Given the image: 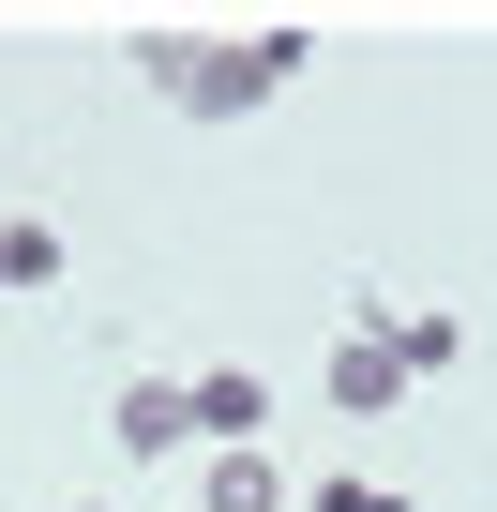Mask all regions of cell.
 <instances>
[{
    "label": "cell",
    "mask_w": 497,
    "mask_h": 512,
    "mask_svg": "<svg viewBox=\"0 0 497 512\" xmlns=\"http://www.w3.org/2000/svg\"><path fill=\"white\" fill-rule=\"evenodd\" d=\"M317 61V31H196V76H181V106L196 121H257L287 76Z\"/></svg>",
    "instance_id": "obj_1"
},
{
    "label": "cell",
    "mask_w": 497,
    "mask_h": 512,
    "mask_svg": "<svg viewBox=\"0 0 497 512\" xmlns=\"http://www.w3.org/2000/svg\"><path fill=\"white\" fill-rule=\"evenodd\" d=\"M377 317H392V302L362 287V317L332 332V407H347V422H392V407H407V362H392V332H377Z\"/></svg>",
    "instance_id": "obj_2"
},
{
    "label": "cell",
    "mask_w": 497,
    "mask_h": 512,
    "mask_svg": "<svg viewBox=\"0 0 497 512\" xmlns=\"http://www.w3.org/2000/svg\"><path fill=\"white\" fill-rule=\"evenodd\" d=\"M181 407H196V437H211V452H257L272 377H257V362H211V377H181Z\"/></svg>",
    "instance_id": "obj_3"
},
{
    "label": "cell",
    "mask_w": 497,
    "mask_h": 512,
    "mask_svg": "<svg viewBox=\"0 0 497 512\" xmlns=\"http://www.w3.org/2000/svg\"><path fill=\"white\" fill-rule=\"evenodd\" d=\"M106 437H121V467H151V452H181V437H196V407H181V377H121V392H106Z\"/></svg>",
    "instance_id": "obj_4"
},
{
    "label": "cell",
    "mask_w": 497,
    "mask_h": 512,
    "mask_svg": "<svg viewBox=\"0 0 497 512\" xmlns=\"http://www.w3.org/2000/svg\"><path fill=\"white\" fill-rule=\"evenodd\" d=\"M377 332H392V362H407V377H452V362H467V317H437V302H392Z\"/></svg>",
    "instance_id": "obj_5"
},
{
    "label": "cell",
    "mask_w": 497,
    "mask_h": 512,
    "mask_svg": "<svg viewBox=\"0 0 497 512\" xmlns=\"http://www.w3.org/2000/svg\"><path fill=\"white\" fill-rule=\"evenodd\" d=\"M211 512H287V467L272 452H211Z\"/></svg>",
    "instance_id": "obj_6"
},
{
    "label": "cell",
    "mask_w": 497,
    "mask_h": 512,
    "mask_svg": "<svg viewBox=\"0 0 497 512\" xmlns=\"http://www.w3.org/2000/svg\"><path fill=\"white\" fill-rule=\"evenodd\" d=\"M0 287H61V226H46V211L0 226Z\"/></svg>",
    "instance_id": "obj_7"
},
{
    "label": "cell",
    "mask_w": 497,
    "mask_h": 512,
    "mask_svg": "<svg viewBox=\"0 0 497 512\" xmlns=\"http://www.w3.org/2000/svg\"><path fill=\"white\" fill-rule=\"evenodd\" d=\"M121 61H136V76L181 106V76H196V31H166V16H151V31H121Z\"/></svg>",
    "instance_id": "obj_8"
},
{
    "label": "cell",
    "mask_w": 497,
    "mask_h": 512,
    "mask_svg": "<svg viewBox=\"0 0 497 512\" xmlns=\"http://www.w3.org/2000/svg\"><path fill=\"white\" fill-rule=\"evenodd\" d=\"M302 512H407V497H392V482H362V467H347V482H317V497H302Z\"/></svg>",
    "instance_id": "obj_9"
},
{
    "label": "cell",
    "mask_w": 497,
    "mask_h": 512,
    "mask_svg": "<svg viewBox=\"0 0 497 512\" xmlns=\"http://www.w3.org/2000/svg\"><path fill=\"white\" fill-rule=\"evenodd\" d=\"M76 512H106V497H76Z\"/></svg>",
    "instance_id": "obj_10"
}]
</instances>
